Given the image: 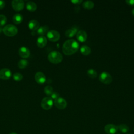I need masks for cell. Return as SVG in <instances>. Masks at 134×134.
Wrapping results in <instances>:
<instances>
[{"instance_id": "cell-21", "label": "cell", "mask_w": 134, "mask_h": 134, "mask_svg": "<svg viewBox=\"0 0 134 134\" xmlns=\"http://www.w3.org/2000/svg\"><path fill=\"white\" fill-rule=\"evenodd\" d=\"M82 6L85 9H91L94 7V3L92 1H86L83 2Z\"/></svg>"}, {"instance_id": "cell-16", "label": "cell", "mask_w": 134, "mask_h": 134, "mask_svg": "<svg viewBox=\"0 0 134 134\" xmlns=\"http://www.w3.org/2000/svg\"><path fill=\"white\" fill-rule=\"evenodd\" d=\"M47 43V39L44 36H40L37 40V44L39 48H43Z\"/></svg>"}, {"instance_id": "cell-15", "label": "cell", "mask_w": 134, "mask_h": 134, "mask_svg": "<svg viewBox=\"0 0 134 134\" xmlns=\"http://www.w3.org/2000/svg\"><path fill=\"white\" fill-rule=\"evenodd\" d=\"M28 28L33 31L37 30L39 28V23L38 20L32 19L28 23Z\"/></svg>"}, {"instance_id": "cell-18", "label": "cell", "mask_w": 134, "mask_h": 134, "mask_svg": "<svg viewBox=\"0 0 134 134\" xmlns=\"http://www.w3.org/2000/svg\"><path fill=\"white\" fill-rule=\"evenodd\" d=\"M80 51L84 55H87L90 54L91 52V49L90 47L87 45H83L80 48Z\"/></svg>"}, {"instance_id": "cell-20", "label": "cell", "mask_w": 134, "mask_h": 134, "mask_svg": "<svg viewBox=\"0 0 134 134\" xmlns=\"http://www.w3.org/2000/svg\"><path fill=\"white\" fill-rule=\"evenodd\" d=\"M23 16L19 13L15 14L13 17V21L16 24H19L21 23L23 20Z\"/></svg>"}, {"instance_id": "cell-11", "label": "cell", "mask_w": 134, "mask_h": 134, "mask_svg": "<svg viewBox=\"0 0 134 134\" xmlns=\"http://www.w3.org/2000/svg\"><path fill=\"white\" fill-rule=\"evenodd\" d=\"M79 29V27L76 26H73L68 29H67L65 32V35L66 37L71 38L77 34Z\"/></svg>"}, {"instance_id": "cell-26", "label": "cell", "mask_w": 134, "mask_h": 134, "mask_svg": "<svg viewBox=\"0 0 134 134\" xmlns=\"http://www.w3.org/2000/svg\"><path fill=\"white\" fill-rule=\"evenodd\" d=\"M14 80L16 81H20L23 79V75L19 73H15L13 75Z\"/></svg>"}, {"instance_id": "cell-27", "label": "cell", "mask_w": 134, "mask_h": 134, "mask_svg": "<svg viewBox=\"0 0 134 134\" xmlns=\"http://www.w3.org/2000/svg\"><path fill=\"white\" fill-rule=\"evenodd\" d=\"M7 21L6 17L4 15H0V26H4Z\"/></svg>"}, {"instance_id": "cell-24", "label": "cell", "mask_w": 134, "mask_h": 134, "mask_svg": "<svg viewBox=\"0 0 134 134\" xmlns=\"http://www.w3.org/2000/svg\"><path fill=\"white\" fill-rule=\"evenodd\" d=\"M28 64V62L27 60L21 59L19 60L18 63V66L20 69H24L25 68Z\"/></svg>"}, {"instance_id": "cell-23", "label": "cell", "mask_w": 134, "mask_h": 134, "mask_svg": "<svg viewBox=\"0 0 134 134\" xmlns=\"http://www.w3.org/2000/svg\"><path fill=\"white\" fill-rule=\"evenodd\" d=\"M87 75H88L90 77L92 78V79L95 78V77H96L97 76V72L96 71V70H95L94 69H88V70L87 71Z\"/></svg>"}, {"instance_id": "cell-34", "label": "cell", "mask_w": 134, "mask_h": 134, "mask_svg": "<svg viewBox=\"0 0 134 134\" xmlns=\"http://www.w3.org/2000/svg\"><path fill=\"white\" fill-rule=\"evenodd\" d=\"M10 134H17V133H15V132H12V133H10Z\"/></svg>"}, {"instance_id": "cell-19", "label": "cell", "mask_w": 134, "mask_h": 134, "mask_svg": "<svg viewBox=\"0 0 134 134\" xmlns=\"http://www.w3.org/2000/svg\"><path fill=\"white\" fill-rule=\"evenodd\" d=\"M26 8L29 11L33 12L37 9V4L35 2L29 1V2H27L26 4Z\"/></svg>"}, {"instance_id": "cell-12", "label": "cell", "mask_w": 134, "mask_h": 134, "mask_svg": "<svg viewBox=\"0 0 134 134\" xmlns=\"http://www.w3.org/2000/svg\"><path fill=\"white\" fill-rule=\"evenodd\" d=\"M35 79L37 83L40 84H43L46 80L45 75L41 72H38L36 73L35 75Z\"/></svg>"}, {"instance_id": "cell-28", "label": "cell", "mask_w": 134, "mask_h": 134, "mask_svg": "<svg viewBox=\"0 0 134 134\" xmlns=\"http://www.w3.org/2000/svg\"><path fill=\"white\" fill-rule=\"evenodd\" d=\"M51 98L52 99H54V100H55L57 99V98H58L59 97V94L57 92H53L51 94Z\"/></svg>"}, {"instance_id": "cell-2", "label": "cell", "mask_w": 134, "mask_h": 134, "mask_svg": "<svg viewBox=\"0 0 134 134\" xmlns=\"http://www.w3.org/2000/svg\"><path fill=\"white\" fill-rule=\"evenodd\" d=\"M49 61L54 64H58L60 63L63 59L62 54L57 51H52L50 52L48 56Z\"/></svg>"}, {"instance_id": "cell-22", "label": "cell", "mask_w": 134, "mask_h": 134, "mask_svg": "<svg viewBox=\"0 0 134 134\" xmlns=\"http://www.w3.org/2000/svg\"><path fill=\"white\" fill-rule=\"evenodd\" d=\"M118 129L122 133H127L129 131L128 126L124 124H121L118 126Z\"/></svg>"}, {"instance_id": "cell-7", "label": "cell", "mask_w": 134, "mask_h": 134, "mask_svg": "<svg viewBox=\"0 0 134 134\" xmlns=\"http://www.w3.org/2000/svg\"><path fill=\"white\" fill-rule=\"evenodd\" d=\"M54 103L55 107L60 109H64L67 106V102L66 100L60 97L54 100Z\"/></svg>"}, {"instance_id": "cell-13", "label": "cell", "mask_w": 134, "mask_h": 134, "mask_svg": "<svg viewBox=\"0 0 134 134\" xmlns=\"http://www.w3.org/2000/svg\"><path fill=\"white\" fill-rule=\"evenodd\" d=\"M18 53L21 58H27L30 55V51L27 47L23 46L19 49Z\"/></svg>"}, {"instance_id": "cell-36", "label": "cell", "mask_w": 134, "mask_h": 134, "mask_svg": "<svg viewBox=\"0 0 134 134\" xmlns=\"http://www.w3.org/2000/svg\"><path fill=\"white\" fill-rule=\"evenodd\" d=\"M117 134H119V133H117Z\"/></svg>"}, {"instance_id": "cell-3", "label": "cell", "mask_w": 134, "mask_h": 134, "mask_svg": "<svg viewBox=\"0 0 134 134\" xmlns=\"http://www.w3.org/2000/svg\"><path fill=\"white\" fill-rule=\"evenodd\" d=\"M3 31L5 35L9 37H12L17 34L18 29L15 25L8 24L3 28Z\"/></svg>"}, {"instance_id": "cell-17", "label": "cell", "mask_w": 134, "mask_h": 134, "mask_svg": "<svg viewBox=\"0 0 134 134\" xmlns=\"http://www.w3.org/2000/svg\"><path fill=\"white\" fill-rule=\"evenodd\" d=\"M49 31V27L47 25H44L40 27L37 30V33L41 36H43L47 34Z\"/></svg>"}, {"instance_id": "cell-30", "label": "cell", "mask_w": 134, "mask_h": 134, "mask_svg": "<svg viewBox=\"0 0 134 134\" xmlns=\"http://www.w3.org/2000/svg\"><path fill=\"white\" fill-rule=\"evenodd\" d=\"M126 2L129 5L134 6V0H126Z\"/></svg>"}, {"instance_id": "cell-8", "label": "cell", "mask_w": 134, "mask_h": 134, "mask_svg": "<svg viewBox=\"0 0 134 134\" xmlns=\"http://www.w3.org/2000/svg\"><path fill=\"white\" fill-rule=\"evenodd\" d=\"M11 3L13 8L16 11L22 10L25 6L24 2L22 0H13Z\"/></svg>"}, {"instance_id": "cell-31", "label": "cell", "mask_w": 134, "mask_h": 134, "mask_svg": "<svg viewBox=\"0 0 134 134\" xmlns=\"http://www.w3.org/2000/svg\"><path fill=\"white\" fill-rule=\"evenodd\" d=\"M5 6V2L0 0V9H3Z\"/></svg>"}, {"instance_id": "cell-14", "label": "cell", "mask_w": 134, "mask_h": 134, "mask_svg": "<svg viewBox=\"0 0 134 134\" xmlns=\"http://www.w3.org/2000/svg\"><path fill=\"white\" fill-rule=\"evenodd\" d=\"M76 38L77 40L82 42L86 41L87 39V34L85 31L83 30H80L76 34Z\"/></svg>"}, {"instance_id": "cell-6", "label": "cell", "mask_w": 134, "mask_h": 134, "mask_svg": "<svg viewBox=\"0 0 134 134\" xmlns=\"http://www.w3.org/2000/svg\"><path fill=\"white\" fill-rule=\"evenodd\" d=\"M47 37L50 41L55 42L60 39V34L57 30H50L47 32Z\"/></svg>"}, {"instance_id": "cell-10", "label": "cell", "mask_w": 134, "mask_h": 134, "mask_svg": "<svg viewBox=\"0 0 134 134\" xmlns=\"http://www.w3.org/2000/svg\"><path fill=\"white\" fill-rule=\"evenodd\" d=\"M12 72L8 68H3L0 70V79L2 80H7L10 77Z\"/></svg>"}, {"instance_id": "cell-33", "label": "cell", "mask_w": 134, "mask_h": 134, "mask_svg": "<svg viewBox=\"0 0 134 134\" xmlns=\"http://www.w3.org/2000/svg\"><path fill=\"white\" fill-rule=\"evenodd\" d=\"M2 31H3V28H2L1 26H0V33H1Z\"/></svg>"}, {"instance_id": "cell-9", "label": "cell", "mask_w": 134, "mask_h": 134, "mask_svg": "<svg viewBox=\"0 0 134 134\" xmlns=\"http://www.w3.org/2000/svg\"><path fill=\"white\" fill-rule=\"evenodd\" d=\"M104 130L106 133L107 134H115L117 132L118 129L117 126L114 124H109L105 126Z\"/></svg>"}, {"instance_id": "cell-25", "label": "cell", "mask_w": 134, "mask_h": 134, "mask_svg": "<svg viewBox=\"0 0 134 134\" xmlns=\"http://www.w3.org/2000/svg\"><path fill=\"white\" fill-rule=\"evenodd\" d=\"M44 91L45 94L47 95H51V94L53 92V90L52 86L50 85H47L44 87Z\"/></svg>"}, {"instance_id": "cell-1", "label": "cell", "mask_w": 134, "mask_h": 134, "mask_svg": "<svg viewBox=\"0 0 134 134\" xmlns=\"http://www.w3.org/2000/svg\"><path fill=\"white\" fill-rule=\"evenodd\" d=\"M79 47V43L74 39H70L66 40L62 46V51L67 55H70L75 53Z\"/></svg>"}, {"instance_id": "cell-5", "label": "cell", "mask_w": 134, "mask_h": 134, "mask_svg": "<svg viewBox=\"0 0 134 134\" xmlns=\"http://www.w3.org/2000/svg\"><path fill=\"white\" fill-rule=\"evenodd\" d=\"M53 104L52 99L50 97H44L41 102V106L44 110H49Z\"/></svg>"}, {"instance_id": "cell-29", "label": "cell", "mask_w": 134, "mask_h": 134, "mask_svg": "<svg viewBox=\"0 0 134 134\" xmlns=\"http://www.w3.org/2000/svg\"><path fill=\"white\" fill-rule=\"evenodd\" d=\"M82 0H71V2L74 4H80L82 2Z\"/></svg>"}, {"instance_id": "cell-35", "label": "cell", "mask_w": 134, "mask_h": 134, "mask_svg": "<svg viewBox=\"0 0 134 134\" xmlns=\"http://www.w3.org/2000/svg\"><path fill=\"white\" fill-rule=\"evenodd\" d=\"M128 134H131V133H128Z\"/></svg>"}, {"instance_id": "cell-4", "label": "cell", "mask_w": 134, "mask_h": 134, "mask_svg": "<svg viewBox=\"0 0 134 134\" xmlns=\"http://www.w3.org/2000/svg\"><path fill=\"white\" fill-rule=\"evenodd\" d=\"M99 80L105 84H109L112 82L113 78L111 75L107 72H103L99 75Z\"/></svg>"}, {"instance_id": "cell-32", "label": "cell", "mask_w": 134, "mask_h": 134, "mask_svg": "<svg viewBox=\"0 0 134 134\" xmlns=\"http://www.w3.org/2000/svg\"><path fill=\"white\" fill-rule=\"evenodd\" d=\"M131 13H132V15L134 16V8L132 9V10H131Z\"/></svg>"}]
</instances>
